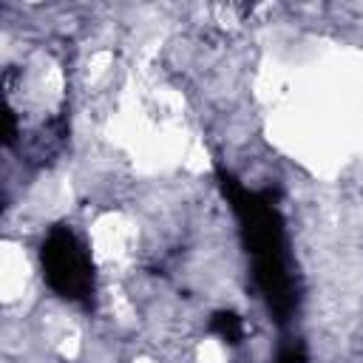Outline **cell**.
Instances as JSON below:
<instances>
[{
	"label": "cell",
	"mask_w": 363,
	"mask_h": 363,
	"mask_svg": "<svg viewBox=\"0 0 363 363\" xmlns=\"http://www.w3.org/2000/svg\"><path fill=\"white\" fill-rule=\"evenodd\" d=\"M218 184L238 221L255 289L275 320L286 323L295 312V278L289 272V244L281 210L269 190H250L227 170H218Z\"/></svg>",
	"instance_id": "obj_1"
},
{
	"label": "cell",
	"mask_w": 363,
	"mask_h": 363,
	"mask_svg": "<svg viewBox=\"0 0 363 363\" xmlns=\"http://www.w3.org/2000/svg\"><path fill=\"white\" fill-rule=\"evenodd\" d=\"M40 269L54 295H60L68 303L91 306L94 301V264L88 255V247L79 241V235L65 227L54 224L43 244H40Z\"/></svg>",
	"instance_id": "obj_2"
},
{
	"label": "cell",
	"mask_w": 363,
	"mask_h": 363,
	"mask_svg": "<svg viewBox=\"0 0 363 363\" xmlns=\"http://www.w3.org/2000/svg\"><path fill=\"white\" fill-rule=\"evenodd\" d=\"M210 332H213L216 337H221L224 343L238 346V343L244 340V320H241L235 312L221 309V312H216V315L210 318Z\"/></svg>",
	"instance_id": "obj_3"
},
{
	"label": "cell",
	"mask_w": 363,
	"mask_h": 363,
	"mask_svg": "<svg viewBox=\"0 0 363 363\" xmlns=\"http://www.w3.org/2000/svg\"><path fill=\"white\" fill-rule=\"evenodd\" d=\"M275 363H309V354H306L303 343H298V340H289V343H284V346L278 349V357H275Z\"/></svg>",
	"instance_id": "obj_4"
}]
</instances>
